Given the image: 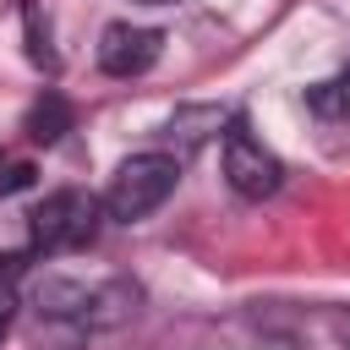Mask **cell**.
I'll return each mask as SVG.
<instances>
[{
    "label": "cell",
    "mask_w": 350,
    "mask_h": 350,
    "mask_svg": "<svg viewBox=\"0 0 350 350\" xmlns=\"http://www.w3.org/2000/svg\"><path fill=\"white\" fill-rule=\"evenodd\" d=\"M66 126H71V104H66L60 93H44V98L33 104V115H27V137H33V142H55Z\"/></svg>",
    "instance_id": "cell-7"
},
{
    "label": "cell",
    "mask_w": 350,
    "mask_h": 350,
    "mask_svg": "<svg viewBox=\"0 0 350 350\" xmlns=\"http://www.w3.org/2000/svg\"><path fill=\"white\" fill-rule=\"evenodd\" d=\"M22 279H27V257H22V252H0V339H5V334H11V323H16Z\"/></svg>",
    "instance_id": "cell-6"
},
{
    "label": "cell",
    "mask_w": 350,
    "mask_h": 350,
    "mask_svg": "<svg viewBox=\"0 0 350 350\" xmlns=\"http://www.w3.org/2000/svg\"><path fill=\"white\" fill-rule=\"evenodd\" d=\"M224 180H230V191L235 197H246V202H262V197H273L279 186H284V164L235 120L230 131H224Z\"/></svg>",
    "instance_id": "cell-3"
},
{
    "label": "cell",
    "mask_w": 350,
    "mask_h": 350,
    "mask_svg": "<svg viewBox=\"0 0 350 350\" xmlns=\"http://www.w3.org/2000/svg\"><path fill=\"white\" fill-rule=\"evenodd\" d=\"M175 186H180V153H164V148L131 153L104 186V213L120 224H137V219L159 213L175 197Z\"/></svg>",
    "instance_id": "cell-1"
},
{
    "label": "cell",
    "mask_w": 350,
    "mask_h": 350,
    "mask_svg": "<svg viewBox=\"0 0 350 350\" xmlns=\"http://www.w3.org/2000/svg\"><path fill=\"white\" fill-rule=\"evenodd\" d=\"M22 186H33V170H27V164H11L5 180H0V191H22Z\"/></svg>",
    "instance_id": "cell-9"
},
{
    "label": "cell",
    "mask_w": 350,
    "mask_h": 350,
    "mask_svg": "<svg viewBox=\"0 0 350 350\" xmlns=\"http://www.w3.org/2000/svg\"><path fill=\"white\" fill-rule=\"evenodd\" d=\"M159 49H164V33H159V27L109 22V27L98 33V71H104V77L131 82V77H142V71L159 60Z\"/></svg>",
    "instance_id": "cell-4"
},
{
    "label": "cell",
    "mask_w": 350,
    "mask_h": 350,
    "mask_svg": "<svg viewBox=\"0 0 350 350\" xmlns=\"http://www.w3.org/2000/svg\"><path fill=\"white\" fill-rule=\"evenodd\" d=\"M306 104H312L317 115H345V109H350V66H345L339 77H328V82H317V88L306 93Z\"/></svg>",
    "instance_id": "cell-8"
},
{
    "label": "cell",
    "mask_w": 350,
    "mask_h": 350,
    "mask_svg": "<svg viewBox=\"0 0 350 350\" xmlns=\"http://www.w3.org/2000/svg\"><path fill=\"white\" fill-rule=\"evenodd\" d=\"M219 126H224V115L202 104V109H180V115L164 126V131H170V142H180V153H191V148H202V142H208Z\"/></svg>",
    "instance_id": "cell-5"
},
{
    "label": "cell",
    "mask_w": 350,
    "mask_h": 350,
    "mask_svg": "<svg viewBox=\"0 0 350 350\" xmlns=\"http://www.w3.org/2000/svg\"><path fill=\"white\" fill-rule=\"evenodd\" d=\"M137 5H180V0H137Z\"/></svg>",
    "instance_id": "cell-10"
},
{
    "label": "cell",
    "mask_w": 350,
    "mask_h": 350,
    "mask_svg": "<svg viewBox=\"0 0 350 350\" xmlns=\"http://www.w3.org/2000/svg\"><path fill=\"white\" fill-rule=\"evenodd\" d=\"M98 213H104V197H93V191H77V186L49 191L33 208V252H44V257L82 252L98 235Z\"/></svg>",
    "instance_id": "cell-2"
}]
</instances>
